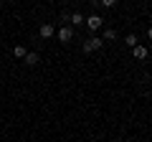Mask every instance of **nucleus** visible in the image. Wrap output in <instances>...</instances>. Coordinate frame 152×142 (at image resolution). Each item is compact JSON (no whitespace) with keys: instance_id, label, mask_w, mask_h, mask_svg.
Listing matches in <instances>:
<instances>
[{"instance_id":"obj_11","label":"nucleus","mask_w":152,"mask_h":142,"mask_svg":"<svg viewBox=\"0 0 152 142\" xmlns=\"http://www.w3.org/2000/svg\"><path fill=\"white\" fill-rule=\"evenodd\" d=\"M99 5H102V8H114V5H117V3H114V0H102Z\"/></svg>"},{"instance_id":"obj_4","label":"nucleus","mask_w":152,"mask_h":142,"mask_svg":"<svg viewBox=\"0 0 152 142\" xmlns=\"http://www.w3.org/2000/svg\"><path fill=\"white\" fill-rule=\"evenodd\" d=\"M132 56H134L137 61H145L147 59V46H134V48H132Z\"/></svg>"},{"instance_id":"obj_6","label":"nucleus","mask_w":152,"mask_h":142,"mask_svg":"<svg viewBox=\"0 0 152 142\" xmlns=\"http://www.w3.org/2000/svg\"><path fill=\"white\" fill-rule=\"evenodd\" d=\"M69 23H71V26H81V23H84V15H81V13H71V15H69Z\"/></svg>"},{"instance_id":"obj_8","label":"nucleus","mask_w":152,"mask_h":142,"mask_svg":"<svg viewBox=\"0 0 152 142\" xmlns=\"http://www.w3.org/2000/svg\"><path fill=\"white\" fill-rule=\"evenodd\" d=\"M26 46H15V48H13V56H15V59H26Z\"/></svg>"},{"instance_id":"obj_12","label":"nucleus","mask_w":152,"mask_h":142,"mask_svg":"<svg viewBox=\"0 0 152 142\" xmlns=\"http://www.w3.org/2000/svg\"><path fill=\"white\" fill-rule=\"evenodd\" d=\"M147 38H150V41H152V26H150V28H147Z\"/></svg>"},{"instance_id":"obj_5","label":"nucleus","mask_w":152,"mask_h":142,"mask_svg":"<svg viewBox=\"0 0 152 142\" xmlns=\"http://www.w3.org/2000/svg\"><path fill=\"white\" fill-rule=\"evenodd\" d=\"M38 33H41V38H51V36H53V33H56V28L51 26V23H43V26H41V31H38Z\"/></svg>"},{"instance_id":"obj_1","label":"nucleus","mask_w":152,"mask_h":142,"mask_svg":"<svg viewBox=\"0 0 152 142\" xmlns=\"http://www.w3.org/2000/svg\"><path fill=\"white\" fill-rule=\"evenodd\" d=\"M104 46V41L102 38H96V36H91V38H86L84 41V53H91V51H99Z\"/></svg>"},{"instance_id":"obj_3","label":"nucleus","mask_w":152,"mask_h":142,"mask_svg":"<svg viewBox=\"0 0 152 142\" xmlns=\"http://www.w3.org/2000/svg\"><path fill=\"white\" fill-rule=\"evenodd\" d=\"M84 23L89 26V31H99V28L104 26V18H102V15H89Z\"/></svg>"},{"instance_id":"obj_13","label":"nucleus","mask_w":152,"mask_h":142,"mask_svg":"<svg viewBox=\"0 0 152 142\" xmlns=\"http://www.w3.org/2000/svg\"><path fill=\"white\" fill-rule=\"evenodd\" d=\"M0 5H3V3H0Z\"/></svg>"},{"instance_id":"obj_10","label":"nucleus","mask_w":152,"mask_h":142,"mask_svg":"<svg viewBox=\"0 0 152 142\" xmlns=\"http://www.w3.org/2000/svg\"><path fill=\"white\" fill-rule=\"evenodd\" d=\"M117 38V31H114V28H107V31H104V38L102 41H114Z\"/></svg>"},{"instance_id":"obj_9","label":"nucleus","mask_w":152,"mask_h":142,"mask_svg":"<svg viewBox=\"0 0 152 142\" xmlns=\"http://www.w3.org/2000/svg\"><path fill=\"white\" fill-rule=\"evenodd\" d=\"M127 46H129V48H134V46H140V38H137L134 33H129V36H127Z\"/></svg>"},{"instance_id":"obj_2","label":"nucleus","mask_w":152,"mask_h":142,"mask_svg":"<svg viewBox=\"0 0 152 142\" xmlns=\"http://www.w3.org/2000/svg\"><path fill=\"white\" fill-rule=\"evenodd\" d=\"M56 36H58L61 43H69V41L74 38V28H71V26H64V28H58V31H56Z\"/></svg>"},{"instance_id":"obj_7","label":"nucleus","mask_w":152,"mask_h":142,"mask_svg":"<svg viewBox=\"0 0 152 142\" xmlns=\"http://www.w3.org/2000/svg\"><path fill=\"white\" fill-rule=\"evenodd\" d=\"M38 61H41V59H38V53H26V66H36Z\"/></svg>"}]
</instances>
